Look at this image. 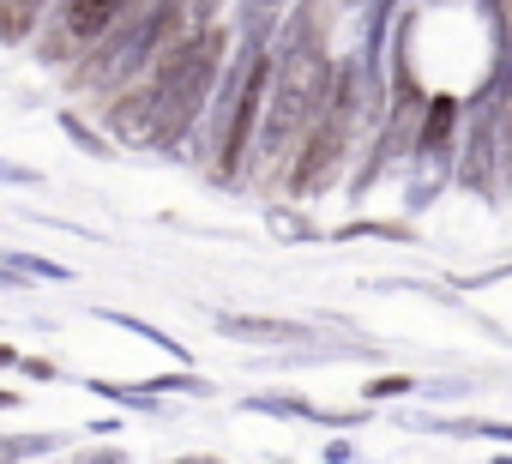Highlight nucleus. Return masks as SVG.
Segmentation results:
<instances>
[{
    "label": "nucleus",
    "mask_w": 512,
    "mask_h": 464,
    "mask_svg": "<svg viewBox=\"0 0 512 464\" xmlns=\"http://www.w3.org/2000/svg\"><path fill=\"white\" fill-rule=\"evenodd\" d=\"M314 97H320V55L302 49V67L290 61V73H284V85H278V103H272V139H290V127L314 115Z\"/></svg>",
    "instance_id": "obj_2"
},
{
    "label": "nucleus",
    "mask_w": 512,
    "mask_h": 464,
    "mask_svg": "<svg viewBox=\"0 0 512 464\" xmlns=\"http://www.w3.org/2000/svg\"><path fill=\"white\" fill-rule=\"evenodd\" d=\"M127 7V0H61V19H55V37H49V55L55 61H73L85 43H97L115 13Z\"/></svg>",
    "instance_id": "obj_1"
},
{
    "label": "nucleus",
    "mask_w": 512,
    "mask_h": 464,
    "mask_svg": "<svg viewBox=\"0 0 512 464\" xmlns=\"http://www.w3.org/2000/svg\"><path fill=\"white\" fill-rule=\"evenodd\" d=\"M223 332H235V338H302V326H284V320H223Z\"/></svg>",
    "instance_id": "obj_4"
},
{
    "label": "nucleus",
    "mask_w": 512,
    "mask_h": 464,
    "mask_svg": "<svg viewBox=\"0 0 512 464\" xmlns=\"http://www.w3.org/2000/svg\"><path fill=\"white\" fill-rule=\"evenodd\" d=\"M43 7H49V0H0V37H25Z\"/></svg>",
    "instance_id": "obj_3"
}]
</instances>
